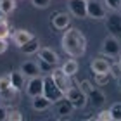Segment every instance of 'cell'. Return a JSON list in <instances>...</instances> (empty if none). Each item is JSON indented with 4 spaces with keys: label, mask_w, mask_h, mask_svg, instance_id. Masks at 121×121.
Returning a JSON list of instances; mask_svg holds the SVG:
<instances>
[{
    "label": "cell",
    "mask_w": 121,
    "mask_h": 121,
    "mask_svg": "<svg viewBox=\"0 0 121 121\" xmlns=\"http://www.w3.org/2000/svg\"><path fill=\"white\" fill-rule=\"evenodd\" d=\"M9 78H10V85H12L17 92L26 86V76L21 73V71H12V73L9 74Z\"/></svg>",
    "instance_id": "18"
},
{
    "label": "cell",
    "mask_w": 121,
    "mask_h": 121,
    "mask_svg": "<svg viewBox=\"0 0 121 121\" xmlns=\"http://www.w3.org/2000/svg\"><path fill=\"white\" fill-rule=\"evenodd\" d=\"M64 97L68 99L71 104H73V107H74V109H81V107H85V106H86V100H88V99H86V93L81 90L80 86H71V88L64 93Z\"/></svg>",
    "instance_id": "2"
},
{
    "label": "cell",
    "mask_w": 121,
    "mask_h": 121,
    "mask_svg": "<svg viewBox=\"0 0 121 121\" xmlns=\"http://www.w3.org/2000/svg\"><path fill=\"white\" fill-rule=\"evenodd\" d=\"M50 78H52V81L56 83V86L62 93H66L71 86H73V85H71V76H68L62 69H57V66L50 71Z\"/></svg>",
    "instance_id": "3"
},
{
    "label": "cell",
    "mask_w": 121,
    "mask_h": 121,
    "mask_svg": "<svg viewBox=\"0 0 121 121\" xmlns=\"http://www.w3.org/2000/svg\"><path fill=\"white\" fill-rule=\"evenodd\" d=\"M106 26H107V30L111 31V35H114V36L121 35V16L114 14V16H111V17H107Z\"/></svg>",
    "instance_id": "16"
},
{
    "label": "cell",
    "mask_w": 121,
    "mask_h": 121,
    "mask_svg": "<svg viewBox=\"0 0 121 121\" xmlns=\"http://www.w3.org/2000/svg\"><path fill=\"white\" fill-rule=\"evenodd\" d=\"M26 93L33 99L36 95H42L43 93V76H33L28 78V83H26Z\"/></svg>",
    "instance_id": "7"
},
{
    "label": "cell",
    "mask_w": 121,
    "mask_h": 121,
    "mask_svg": "<svg viewBox=\"0 0 121 121\" xmlns=\"http://www.w3.org/2000/svg\"><path fill=\"white\" fill-rule=\"evenodd\" d=\"M109 112H111V119L112 121H121V102L112 104L111 109H109Z\"/></svg>",
    "instance_id": "24"
},
{
    "label": "cell",
    "mask_w": 121,
    "mask_h": 121,
    "mask_svg": "<svg viewBox=\"0 0 121 121\" xmlns=\"http://www.w3.org/2000/svg\"><path fill=\"white\" fill-rule=\"evenodd\" d=\"M102 54L107 57H119L121 54V43L114 35H109L102 42Z\"/></svg>",
    "instance_id": "5"
},
{
    "label": "cell",
    "mask_w": 121,
    "mask_h": 121,
    "mask_svg": "<svg viewBox=\"0 0 121 121\" xmlns=\"http://www.w3.org/2000/svg\"><path fill=\"white\" fill-rule=\"evenodd\" d=\"M7 119L9 121H23V112L17 109H10L7 111Z\"/></svg>",
    "instance_id": "25"
},
{
    "label": "cell",
    "mask_w": 121,
    "mask_h": 121,
    "mask_svg": "<svg viewBox=\"0 0 121 121\" xmlns=\"http://www.w3.org/2000/svg\"><path fill=\"white\" fill-rule=\"evenodd\" d=\"M73 104H71L66 97L56 100V114H59L60 118H71V112H73Z\"/></svg>",
    "instance_id": "12"
},
{
    "label": "cell",
    "mask_w": 121,
    "mask_h": 121,
    "mask_svg": "<svg viewBox=\"0 0 121 121\" xmlns=\"http://www.w3.org/2000/svg\"><path fill=\"white\" fill-rule=\"evenodd\" d=\"M69 23H71V17H69V14H66V12L52 14V17H50V24H52V28H56V30H68Z\"/></svg>",
    "instance_id": "9"
},
{
    "label": "cell",
    "mask_w": 121,
    "mask_h": 121,
    "mask_svg": "<svg viewBox=\"0 0 121 121\" xmlns=\"http://www.w3.org/2000/svg\"><path fill=\"white\" fill-rule=\"evenodd\" d=\"M10 35V31H9V24H7V21L2 19L0 21V38H7Z\"/></svg>",
    "instance_id": "27"
},
{
    "label": "cell",
    "mask_w": 121,
    "mask_h": 121,
    "mask_svg": "<svg viewBox=\"0 0 121 121\" xmlns=\"http://www.w3.org/2000/svg\"><path fill=\"white\" fill-rule=\"evenodd\" d=\"M114 78L111 71H107V73H97L95 74V83L99 86H104V85H107V83H111V80Z\"/></svg>",
    "instance_id": "22"
},
{
    "label": "cell",
    "mask_w": 121,
    "mask_h": 121,
    "mask_svg": "<svg viewBox=\"0 0 121 121\" xmlns=\"http://www.w3.org/2000/svg\"><path fill=\"white\" fill-rule=\"evenodd\" d=\"M16 95H17V90L10 85V78L7 76H0V100L2 102H12Z\"/></svg>",
    "instance_id": "4"
},
{
    "label": "cell",
    "mask_w": 121,
    "mask_h": 121,
    "mask_svg": "<svg viewBox=\"0 0 121 121\" xmlns=\"http://www.w3.org/2000/svg\"><path fill=\"white\" fill-rule=\"evenodd\" d=\"M56 68V66H52V64H48V62H45V60H40V69H42V73H50V71Z\"/></svg>",
    "instance_id": "30"
},
{
    "label": "cell",
    "mask_w": 121,
    "mask_h": 121,
    "mask_svg": "<svg viewBox=\"0 0 121 121\" xmlns=\"http://www.w3.org/2000/svg\"><path fill=\"white\" fill-rule=\"evenodd\" d=\"M62 50L71 57H81L86 50V38L78 28H68V31L62 35Z\"/></svg>",
    "instance_id": "1"
},
{
    "label": "cell",
    "mask_w": 121,
    "mask_h": 121,
    "mask_svg": "<svg viewBox=\"0 0 121 121\" xmlns=\"http://www.w3.org/2000/svg\"><path fill=\"white\" fill-rule=\"evenodd\" d=\"M36 54H38V59H40V60H45V62L52 64V66H57V64H59V56H57V52H54L52 48H48V47L38 48Z\"/></svg>",
    "instance_id": "13"
},
{
    "label": "cell",
    "mask_w": 121,
    "mask_h": 121,
    "mask_svg": "<svg viewBox=\"0 0 121 121\" xmlns=\"http://www.w3.org/2000/svg\"><path fill=\"white\" fill-rule=\"evenodd\" d=\"M38 48H40V42H38V38L33 36L30 42H26L24 45H21V47H19V50L23 52V54H36V52H38Z\"/></svg>",
    "instance_id": "20"
},
{
    "label": "cell",
    "mask_w": 121,
    "mask_h": 121,
    "mask_svg": "<svg viewBox=\"0 0 121 121\" xmlns=\"http://www.w3.org/2000/svg\"><path fill=\"white\" fill-rule=\"evenodd\" d=\"M31 106L35 111H45V109H48L52 106V100L50 99H47L45 95H36V97H33V100H31Z\"/></svg>",
    "instance_id": "17"
},
{
    "label": "cell",
    "mask_w": 121,
    "mask_h": 121,
    "mask_svg": "<svg viewBox=\"0 0 121 121\" xmlns=\"http://www.w3.org/2000/svg\"><path fill=\"white\" fill-rule=\"evenodd\" d=\"M78 68H80L78 62H76L74 59H69V60H66V62L62 64V68H60V69H62L68 76H73V74L78 73Z\"/></svg>",
    "instance_id": "21"
},
{
    "label": "cell",
    "mask_w": 121,
    "mask_h": 121,
    "mask_svg": "<svg viewBox=\"0 0 121 121\" xmlns=\"http://www.w3.org/2000/svg\"><path fill=\"white\" fill-rule=\"evenodd\" d=\"M31 4L35 5L36 9H47L50 5V0H31Z\"/></svg>",
    "instance_id": "28"
},
{
    "label": "cell",
    "mask_w": 121,
    "mask_h": 121,
    "mask_svg": "<svg viewBox=\"0 0 121 121\" xmlns=\"http://www.w3.org/2000/svg\"><path fill=\"white\" fill-rule=\"evenodd\" d=\"M5 119H7V109L0 107V121H5Z\"/></svg>",
    "instance_id": "32"
},
{
    "label": "cell",
    "mask_w": 121,
    "mask_h": 121,
    "mask_svg": "<svg viewBox=\"0 0 121 121\" xmlns=\"http://www.w3.org/2000/svg\"><path fill=\"white\" fill-rule=\"evenodd\" d=\"M85 93H86V99L92 102L93 107H100V106H104V102H106V95H104V92L95 88V86H90Z\"/></svg>",
    "instance_id": "10"
},
{
    "label": "cell",
    "mask_w": 121,
    "mask_h": 121,
    "mask_svg": "<svg viewBox=\"0 0 121 121\" xmlns=\"http://www.w3.org/2000/svg\"><path fill=\"white\" fill-rule=\"evenodd\" d=\"M31 38H33V33H30L28 30H16L14 35H12V40H14V43H16L17 47L24 45V43L30 42Z\"/></svg>",
    "instance_id": "19"
},
{
    "label": "cell",
    "mask_w": 121,
    "mask_h": 121,
    "mask_svg": "<svg viewBox=\"0 0 121 121\" xmlns=\"http://www.w3.org/2000/svg\"><path fill=\"white\" fill-rule=\"evenodd\" d=\"M2 19H5V14L2 12V7H0V21H2Z\"/></svg>",
    "instance_id": "34"
},
{
    "label": "cell",
    "mask_w": 121,
    "mask_h": 121,
    "mask_svg": "<svg viewBox=\"0 0 121 121\" xmlns=\"http://www.w3.org/2000/svg\"><path fill=\"white\" fill-rule=\"evenodd\" d=\"M0 7H2V12L7 16V14L12 12V10H16L17 4H16V0H0Z\"/></svg>",
    "instance_id": "23"
},
{
    "label": "cell",
    "mask_w": 121,
    "mask_h": 121,
    "mask_svg": "<svg viewBox=\"0 0 121 121\" xmlns=\"http://www.w3.org/2000/svg\"><path fill=\"white\" fill-rule=\"evenodd\" d=\"M9 43H7V38H0V54H4L5 50H7Z\"/></svg>",
    "instance_id": "31"
},
{
    "label": "cell",
    "mask_w": 121,
    "mask_h": 121,
    "mask_svg": "<svg viewBox=\"0 0 121 121\" xmlns=\"http://www.w3.org/2000/svg\"><path fill=\"white\" fill-rule=\"evenodd\" d=\"M118 66H119V69H121V54H119V60H118Z\"/></svg>",
    "instance_id": "35"
},
{
    "label": "cell",
    "mask_w": 121,
    "mask_h": 121,
    "mask_svg": "<svg viewBox=\"0 0 121 121\" xmlns=\"http://www.w3.org/2000/svg\"><path fill=\"white\" fill-rule=\"evenodd\" d=\"M19 71L26 76V78H33V76H38L42 73L40 64L33 62V60H26V62H23V64H21V68H19Z\"/></svg>",
    "instance_id": "14"
},
{
    "label": "cell",
    "mask_w": 121,
    "mask_h": 121,
    "mask_svg": "<svg viewBox=\"0 0 121 121\" xmlns=\"http://www.w3.org/2000/svg\"><path fill=\"white\" fill-rule=\"evenodd\" d=\"M86 16L92 19H104L106 17V7L97 0H86Z\"/></svg>",
    "instance_id": "8"
},
{
    "label": "cell",
    "mask_w": 121,
    "mask_h": 121,
    "mask_svg": "<svg viewBox=\"0 0 121 121\" xmlns=\"http://www.w3.org/2000/svg\"><path fill=\"white\" fill-rule=\"evenodd\" d=\"M90 69H92L93 74H97V73H107V71H111V64H109L106 59L95 57L90 62Z\"/></svg>",
    "instance_id": "15"
},
{
    "label": "cell",
    "mask_w": 121,
    "mask_h": 121,
    "mask_svg": "<svg viewBox=\"0 0 121 121\" xmlns=\"http://www.w3.org/2000/svg\"><path fill=\"white\" fill-rule=\"evenodd\" d=\"M43 95H45L47 99H50L52 102H56V100H59V99L64 97V93L56 86V83L52 81L50 76H47V78H43Z\"/></svg>",
    "instance_id": "6"
},
{
    "label": "cell",
    "mask_w": 121,
    "mask_h": 121,
    "mask_svg": "<svg viewBox=\"0 0 121 121\" xmlns=\"http://www.w3.org/2000/svg\"><path fill=\"white\" fill-rule=\"evenodd\" d=\"M68 5L74 17H78V19L86 17V0H69Z\"/></svg>",
    "instance_id": "11"
},
{
    "label": "cell",
    "mask_w": 121,
    "mask_h": 121,
    "mask_svg": "<svg viewBox=\"0 0 121 121\" xmlns=\"http://www.w3.org/2000/svg\"><path fill=\"white\" fill-rule=\"evenodd\" d=\"M95 119H100V121H112V119H111V112H109V111H100V112L97 114Z\"/></svg>",
    "instance_id": "29"
},
{
    "label": "cell",
    "mask_w": 121,
    "mask_h": 121,
    "mask_svg": "<svg viewBox=\"0 0 121 121\" xmlns=\"http://www.w3.org/2000/svg\"><path fill=\"white\" fill-rule=\"evenodd\" d=\"M116 78H118V86H119V90H121V73L116 76Z\"/></svg>",
    "instance_id": "33"
},
{
    "label": "cell",
    "mask_w": 121,
    "mask_h": 121,
    "mask_svg": "<svg viewBox=\"0 0 121 121\" xmlns=\"http://www.w3.org/2000/svg\"><path fill=\"white\" fill-rule=\"evenodd\" d=\"M109 10H121V0H104Z\"/></svg>",
    "instance_id": "26"
}]
</instances>
